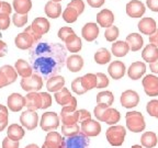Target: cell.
I'll return each instance as SVG.
<instances>
[{
  "label": "cell",
  "mask_w": 158,
  "mask_h": 148,
  "mask_svg": "<svg viewBox=\"0 0 158 148\" xmlns=\"http://www.w3.org/2000/svg\"><path fill=\"white\" fill-rule=\"evenodd\" d=\"M94 116L97 117V120L104 122L109 125H114L120 121V117H121L118 110L103 104H98L94 108Z\"/></svg>",
  "instance_id": "cell-1"
},
{
  "label": "cell",
  "mask_w": 158,
  "mask_h": 148,
  "mask_svg": "<svg viewBox=\"0 0 158 148\" xmlns=\"http://www.w3.org/2000/svg\"><path fill=\"white\" fill-rule=\"evenodd\" d=\"M125 118L126 126L133 133H139V132H143L145 130V120H144V116L142 115L141 112H127L125 115Z\"/></svg>",
  "instance_id": "cell-2"
},
{
  "label": "cell",
  "mask_w": 158,
  "mask_h": 148,
  "mask_svg": "<svg viewBox=\"0 0 158 148\" xmlns=\"http://www.w3.org/2000/svg\"><path fill=\"white\" fill-rule=\"evenodd\" d=\"M106 139L112 146H121L126 135L125 128L121 125H113L106 131Z\"/></svg>",
  "instance_id": "cell-3"
},
{
  "label": "cell",
  "mask_w": 158,
  "mask_h": 148,
  "mask_svg": "<svg viewBox=\"0 0 158 148\" xmlns=\"http://www.w3.org/2000/svg\"><path fill=\"white\" fill-rule=\"evenodd\" d=\"M41 128L45 132L55 131L59 126V117L55 112H46L41 118Z\"/></svg>",
  "instance_id": "cell-4"
},
{
  "label": "cell",
  "mask_w": 158,
  "mask_h": 148,
  "mask_svg": "<svg viewBox=\"0 0 158 148\" xmlns=\"http://www.w3.org/2000/svg\"><path fill=\"white\" fill-rule=\"evenodd\" d=\"M43 87L42 78L36 74H32L30 77H25L21 80V88L24 91H39Z\"/></svg>",
  "instance_id": "cell-5"
},
{
  "label": "cell",
  "mask_w": 158,
  "mask_h": 148,
  "mask_svg": "<svg viewBox=\"0 0 158 148\" xmlns=\"http://www.w3.org/2000/svg\"><path fill=\"white\" fill-rule=\"evenodd\" d=\"M42 148H66V143L60 134L52 131L46 135Z\"/></svg>",
  "instance_id": "cell-6"
},
{
  "label": "cell",
  "mask_w": 158,
  "mask_h": 148,
  "mask_svg": "<svg viewBox=\"0 0 158 148\" xmlns=\"http://www.w3.org/2000/svg\"><path fill=\"white\" fill-rule=\"evenodd\" d=\"M20 122L22 124V126H24L27 130L32 131L37 126L39 123V115L35 111H24L21 116H20Z\"/></svg>",
  "instance_id": "cell-7"
},
{
  "label": "cell",
  "mask_w": 158,
  "mask_h": 148,
  "mask_svg": "<svg viewBox=\"0 0 158 148\" xmlns=\"http://www.w3.org/2000/svg\"><path fill=\"white\" fill-rule=\"evenodd\" d=\"M144 91L147 96L156 97L158 96V78L154 75H147L143 79Z\"/></svg>",
  "instance_id": "cell-8"
},
{
  "label": "cell",
  "mask_w": 158,
  "mask_h": 148,
  "mask_svg": "<svg viewBox=\"0 0 158 148\" xmlns=\"http://www.w3.org/2000/svg\"><path fill=\"white\" fill-rule=\"evenodd\" d=\"M81 133H84L88 137H92V136H97L101 132V125L97 121H94L91 118L86 120L81 123V127H80Z\"/></svg>",
  "instance_id": "cell-9"
},
{
  "label": "cell",
  "mask_w": 158,
  "mask_h": 148,
  "mask_svg": "<svg viewBox=\"0 0 158 148\" xmlns=\"http://www.w3.org/2000/svg\"><path fill=\"white\" fill-rule=\"evenodd\" d=\"M126 13L131 18H141L145 13V6L139 0H132L126 5Z\"/></svg>",
  "instance_id": "cell-10"
},
{
  "label": "cell",
  "mask_w": 158,
  "mask_h": 148,
  "mask_svg": "<svg viewBox=\"0 0 158 148\" xmlns=\"http://www.w3.org/2000/svg\"><path fill=\"white\" fill-rule=\"evenodd\" d=\"M139 102V97L134 90H126L121 94V103L124 108L132 109L136 106Z\"/></svg>",
  "instance_id": "cell-11"
},
{
  "label": "cell",
  "mask_w": 158,
  "mask_h": 148,
  "mask_svg": "<svg viewBox=\"0 0 158 148\" xmlns=\"http://www.w3.org/2000/svg\"><path fill=\"white\" fill-rule=\"evenodd\" d=\"M55 100L56 102L59 104V105H69V104H73V103H76L77 100L75 97H73L70 94V92L68 91V89L67 88H62L59 91L55 92Z\"/></svg>",
  "instance_id": "cell-12"
},
{
  "label": "cell",
  "mask_w": 158,
  "mask_h": 148,
  "mask_svg": "<svg viewBox=\"0 0 158 148\" xmlns=\"http://www.w3.org/2000/svg\"><path fill=\"white\" fill-rule=\"evenodd\" d=\"M84 133H79L69 137L66 144V148H87L89 145V138Z\"/></svg>",
  "instance_id": "cell-13"
},
{
  "label": "cell",
  "mask_w": 158,
  "mask_h": 148,
  "mask_svg": "<svg viewBox=\"0 0 158 148\" xmlns=\"http://www.w3.org/2000/svg\"><path fill=\"white\" fill-rule=\"evenodd\" d=\"M25 106L30 111H36L42 106V98L41 94L37 93L36 91L30 92L25 97Z\"/></svg>",
  "instance_id": "cell-14"
},
{
  "label": "cell",
  "mask_w": 158,
  "mask_h": 148,
  "mask_svg": "<svg viewBox=\"0 0 158 148\" xmlns=\"http://www.w3.org/2000/svg\"><path fill=\"white\" fill-rule=\"evenodd\" d=\"M25 106V98L20 93H12L8 97V108L12 112H18Z\"/></svg>",
  "instance_id": "cell-15"
},
{
  "label": "cell",
  "mask_w": 158,
  "mask_h": 148,
  "mask_svg": "<svg viewBox=\"0 0 158 148\" xmlns=\"http://www.w3.org/2000/svg\"><path fill=\"white\" fill-rule=\"evenodd\" d=\"M97 22L102 27H112L114 22V14L111 10L103 9L97 14Z\"/></svg>",
  "instance_id": "cell-16"
},
{
  "label": "cell",
  "mask_w": 158,
  "mask_h": 148,
  "mask_svg": "<svg viewBox=\"0 0 158 148\" xmlns=\"http://www.w3.org/2000/svg\"><path fill=\"white\" fill-rule=\"evenodd\" d=\"M138 30L141 31V33L145 35H152L156 30V21L153 18H143V19L138 22Z\"/></svg>",
  "instance_id": "cell-17"
},
{
  "label": "cell",
  "mask_w": 158,
  "mask_h": 148,
  "mask_svg": "<svg viewBox=\"0 0 158 148\" xmlns=\"http://www.w3.org/2000/svg\"><path fill=\"white\" fill-rule=\"evenodd\" d=\"M145 72L146 65L143 62H135L130 66L127 70V75L132 80H137L145 74Z\"/></svg>",
  "instance_id": "cell-18"
},
{
  "label": "cell",
  "mask_w": 158,
  "mask_h": 148,
  "mask_svg": "<svg viewBox=\"0 0 158 148\" xmlns=\"http://www.w3.org/2000/svg\"><path fill=\"white\" fill-rule=\"evenodd\" d=\"M81 34L86 41L92 42L99 35V27L96 23H87L81 30Z\"/></svg>",
  "instance_id": "cell-19"
},
{
  "label": "cell",
  "mask_w": 158,
  "mask_h": 148,
  "mask_svg": "<svg viewBox=\"0 0 158 148\" xmlns=\"http://www.w3.org/2000/svg\"><path fill=\"white\" fill-rule=\"evenodd\" d=\"M108 72L110 74V76L113 79H115V80L121 79L125 74V65L122 62H120V60H114V62H112L110 64Z\"/></svg>",
  "instance_id": "cell-20"
},
{
  "label": "cell",
  "mask_w": 158,
  "mask_h": 148,
  "mask_svg": "<svg viewBox=\"0 0 158 148\" xmlns=\"http://www.w3.org/2000/svg\"><path fill=\"white\" fill-rule=\"evenodd\" d=\"M15 46L20 49H27L30 47L32 46L34 41L33 39L31 37V35L27 32H22L20 33V34L17 35L15 39Z\"/></svg>",
  "instance_id": "cell-21"
},
{
  "label": "cell",
  "mask_w": 158,
  "mask_h": 148,
  "mask_svg": "<svg viewBox=\"0 0 158 148\" xmlns=\"http://www.w3.org/2000/svg\"><path fill=\"white\" fill-rule=\"evenodd\" d=\"M66 65L67 68L73 72H80L81 68L84 67V59H82L81 56L79 55H72L69 56L66 60Z\"/></svg>",
  "instance_id": "cell-22"
},
{
  "label": "cell",
  "mask_w": 158,
  "mask_h": 148,
  "mask_svg": "<svg viewBox=\"0 0 158 148\" xmlns=\"http://www.w3.org/2000/svg\"><path fill=\"white\" fill-rule=\"evenodd\" d=\"M31 27H32V29L34 30L37 34L42 36L43 34L48 32L49 22H48V20L45 19V18H36L32 22Z\"/></svg>",
  "instance_id": "cell-23"
},
{
  "label": "cell",
  "mask_w": 158,
  "mask_h": 148,
  "mask_svg": "<svg viewBox=\"0 0 158 148\" xmlns=\"http://www.w3.org/2000/svg\"><path fill=\"white\" fill-rule=\"evenodd\" d=\"M65 79L62 76H53L47 80L46 88L49 92H57L62 88H64Z\"/></svg>",
  "instance_id": "cell-24"
},
{
  "label": "cell",
  "mask_w": 158,
  "mask_h": 148,
  "mask_svg": "<svg viewBox=\"0 0 158 148\" xmlns=\"http://www.w3.org/2000/svg\"><path fill=\"white\" fill-rule=\"evenodd\" d=\"M126 43L128 44V47L132 52H136V51H139L141 47L143 46L144 41L143 37L138 33H131L126 37Z\"/></svg>",
  "instance_id": "cell-25"
},
{
  "label": "cell",
  "mask_w": 158,
  "mask_h": 148,
  "mask_svg": "<svg viewBox=\"0 0 158 148\" xmlns=\"http://www.w3.org/2000/svg\"><path fill=\"white\" fill-rule=\"evenodd\" d=\"M45 13L48 18L52 19H56L59 15L62 14V6L59 2H55V1H48L45 5Z\"/></svg>",
  "instance_id": "cell-26"
},
{
  "label": "cell",
  "mask_w": 158,
  "mask_h": 148,
  "mask_svg": "<svg viewBox=\"0 0 158 148\" xmlns=\"http://www.w3.org/2000/svg\"><path fill=\"white\" fill-rule=\"evenodd\" d=\"M142 57L145 62L147 63H153L158 59V47L153 44H148L147 46L144 48L143 53H142Z\"/></svg>",
  "instance_id": "cell-27"
},
{
  "label": "cell",
  "mask_w": 158,
  "mask_h": 148,
  "mask_svg": "<svg viewBox=\"0 0 158 148\" xmlns=\"http://www.w3.org/2000/svg\"><path fill=\"white\" fill-rule=\"evenodd\" d=\"M66 48L68 49L70 53H77L81 49L82 43L80 37H78L76 34H72L68 39H66Z\"/></svg>",
  "instance_id": "cell-28"
},
{
  "label": "cell",
  "mask_w": 158,
  "mask_h": 148,
  "mask_svg": "<svg viewBox=\"0 0 158 148\" xmlns=\"http://www.w3.org/2000/svg\"><path fill=\"white\" fill-rule=\"evenodd\" d=\"M15 70H17L18 75L25 78V77H30L32 75V67L25 62L24 59H18L15 62Z\"/></svg>",
  "instance_id": "cell-29"
},
{
  "label": "cell",
  "mask_w": 158,
  "mask_h": 148,
  "mask_svg": "<svg viewBox=\"0 0 158 148\" xmlns=\"http://www.w3.org/2000/svg\"><path fill=\"white\" fill-rule=\"evenodd\" d=\"M8 137L10 139L15 142H19L20 139H22L23 136H24V130L18 124H11V125L8 127Z\"/></svg>",
  "instance_id": "cell-30"
},
{
  "label": "cell",
  "mask_w": 158,
  "mask_h": 148,
  "mask_svg": "<svg viewBox=\"0 0 158 148\" xmlns=\"http://www.w3.org/2000/svg\"><path fill=\"white\" fill-rule=\"evenodd\" d=\"M32 8V1L31 0H13V9L15 12L20 14H27Z\"/></svg>",
  "instance_id": "cell-31"
},
{
  "label": "cell",
  "mask_w": 158,
  "mask_h": 148,
  "mask_svg": "<svg viewBox=\"0 0 158 148\" xmlns=\"http://www.w3.org/2000/svg\"><path fill=\"white\" fill-rule=\"evenodd\" d=\"M128 51H130L128 44L126 42H123V41H118L114 44H112V53L116 57L125 56L128 53Z\"/></svg>",
  "instance_id": "cell-32"
},
{
  "label": "cell",
  "mask_w": 158,
  "mask_h": 148,
  "mask_svg": "<svg viewBox=\"0 0 158 148\" xmlns=\"http://www.w3.org/2000/svg\"><path fill=\"white\" fill-rule=\"evenodd\" d=\"M63 124H75L78 122L79 118V112L78 111H67L62 109V113H60Z\"/></svg>",
  "instance_id": "cell-33"
},
{
  "label": "cell",
  "mask_w": 158,
  "mask_h": 148,
  "mask_svg": "<svg viewBox=\"0 0 158 148\" xmlns=\"http://www.w3.org/2000/svg\"><path fill=\"white\" fill-rule=\"evenodd\" d=\"M141 143L145 148H153L157 145V136L154 132H146L142 135Z\"/></svg>",
  "instance_id": "cell-34"
},
{
  "label": "cell",
  "mask_w": 158,
  "mask_h": 148,
  "mask_svg": "<svg viewBox=\"0 0 158 148\" xmlns=\"http://www.w3.org/2000/svg\"><path fill=\"white\" fill-rule=\"evenodd\" d=\"M114 97L111 91H101L97 94V103L103 104L106 106H111L113 103Z\"/></svg>",
  "instance_id": "cell-35"
},
{
  "label": "cell",
  "mask_w": 158,
  "mask_h": 148,
  "mask_svg": "<svg viewBox=\"0 0 158 148\" xmlns=\"http://www.w3.org/2000/svg\"><path fill=\"white\" fill-rule=\"evenodd\" d=\"M94 60H96L97 64H100V65L106 64V63H109L111 60V53L109 52L106 48H100L94 54Z\"/></svg>",
  "instance_id": "cell-36"
},
{
  "label": "cell",
  "mask_w": 158,
  "mask_h": 148,
  "mask_svg": "<svg viewBox=\"0 0 158 148\" xmlns=\"http://www.w3.org/2000/svg\"><path fill=\"white\" fill-rule=\"evenodd\" d=\"M78 15H79V12L74 7L67 5V8L64 10V12H63V19H64L65 22L73 23L78 19Z\"/></svg>",
  "instance_id": "cell-37"
},
{
  "label": "cell",
  "mask_w": 158,
  "mask_h": 148,
  "mask_svg": "<svg viewBox=\"0 0 158 148\" xmlns=\"http://www.w3.org/2000/svg\"><path fill=\"white\" fill-rule=\"evenodd\" d=\"M81 84L87 91L96 88L97 87V76L94 74L85 75V76L81 77Z\"/></svg>",
  "instance_id": "cell-38"
},
{
  "label": "cell",
  "mask_w": 158,
  "mask_h": 148,
  "mask_svg": "<svg viewBox=\"0 0 158 148\" xmlns=\"http://www.w3.org/2000/svg\"><path fill=\"white\" fill-rule=\"evenodd\" d=\"M80 133L79 126L77 123L75 124H63L62 126V134L66 137H72Z\"/></svg>",
  "instance_id": "cell-39"
},
{
  "label": "cell",
  "mask_w": 158,
  "mask_h": 148,
  "mask_svg": "<svg viewBox=\"0 0 158 148\" xmlns=\"http://www.w3.org/2000/svg\"><path fill=\"white\" fill-rule=\"evenodd\" d=\"M0 70L6 75V77L8 78V80H9L10 84H12V82H15V80H17L18 72L13 67L9 66V65H5V66L0 67Z\"/></svg>",
  "instance_id": "cell-40"
},
{
  "label": "cell",
  "mask_w": 158,
  "mask_h": 148,
  "mask_svg": "<svg viewBox=\"0 0 158 148\" xmlns=\"http://www.w3.org/2000/svg\"><path fill=\"white\" fill-rule=\"evenodd\" d=\"M8 125V108L0 104V132H2Z\"/></svg>",
  "instance_id": "cell-41"
},
{
  "label": "cell",
  "mask_w": 158,
  "mask_h": 148,
  "mask_svg": "<svg viewBox=\"0 0 158 148\" xmlns=\"http://www.w3.org/2000/svg\"><path fill=\"white\" fill-rule=\"evenodd\" d=\"M118 29L116 27H106V32H104V37L108 42H113L118 39Z\"/></svg>",
  "instance_id": "cell-42"
},
{
  "label": "cell",
  "mask_w": 158,
  "mask_h": 148,
  "mask_svg": "<svg viewBox=\"0 0 158 148\" xmlns=\"http://www.w3.org/2000/svg\"><path fill=\"white\" fill-rule=\"evenodd\" d=\"M72 90L77 94H84L85 92H87V90L84 88V86L81 84V77L76 78L72 82Z\"/></svg>",
  "instance_id": "cell-43"
},
{
  "label": "cell",
  "mask_w": 158,
  "mask_h": 148,
  "mask_svg": "<svg viewBox=\"0 0 158 148\" xmlns=\"http://www.w3.org/2000/svg\"><path fill=\"white\" fill-rule=\"evenodd\" d=\"M146 110L151 116L158 118V100H152L148 102L146 105Z\"/></svg>",
  "instance_id": "cell-44"
},
{
  "label": "cell",
  "mask_w": 158,
  "mask_h": 148,
  "mask_svg": "<svg viewBox=\"0 0 158 148\" xmlns=\"http://www.w3.org/2000/svg\"><path fill=\"white\" fill-rule=\"evenodd\" d=\"M12 20L15 27H24L27 22V14H20V13L15 12L12 17Z\"/></svg>",
  "instance_id": "cell-45"
},
{
  "label": "cell",
  "mask_w": 158,
  "mask_h": 148,
  "mask_svg": "<svg viewBox=\"0 0 158 148\" xmlns=\"http://www.w3.org/2000/svg\"><path fill=\"white\" fill-rule=\"evenodd\" d=\"M96 76H97V87L96 88L101 89V88H106V87L109 86V79L106 75L102 74V72H98Z\"/></svg>",
  "instance_id": "cell-46"
},
{
  "label": "cell",
  "mask_w": 158,
  "mask_h": 148,
  "mask_svg": "<svg viewBox=\"0 0 158 148\" xmlns=\"http://www.w3.org/2000/svg\"><path fill=\"white\" fill-rule=\"evenodd\" d=\"M74 31H73V29L72 27H62V29H59V31H58V37L60 39H62L63 42H66V39H68L69 36L72 34H74Z\"/></svg>",
  "instance_id": "cell-47"
},
{
  "label": "cell",
  "mask_w": 158,
  "mask_h": 148,
  "mask_svg": "<svg viewBox=\"0 0 158 148\" xmlns=\"http://www.w3.org/2000/svg\"><path fill=\"white\" fill-rule=\"evenodd\" d=\"M41 98H42V106L41 109H47L52 104V97L49 96L47 92H41Z\"/></svg>",
  "instance_id": "cell-48"
},
{
  "label": "cell",
  "mask_w": 158,
  "mask_h": 148,
  "mask_svg": "<svg viewBox=\"0 0 158 148\" xmlns=\"http://www.w3.org/2000/svg\"><path fill=\"white\" fill-rule=\"evenodd\" d=\"M10 27V18L7 13H0V30H7Z\"/></svg>",
  "instance_id": "cell-49"
},
{
  "label": "cell",
  "mask_w": 158,
  "mask_h": 148,
  "mask_svg": "<svg viewBox=\"0 0 158 148\" xmlns=\"http://www.w3.org/2000/svg\"><path fill=\"white\" fill-rule=\"evenodd\" d=\"M68 5L72 6V7H74L75 9H76L77 11L79 12V14H81V13L84 12L85 3H84V1H82V0H72Z\"/></svg>",
  "instance_id": "cell-50"
},
{
  "label": "cell",
  "mask_w": 158,
  "mask_h": 148,
  "mask_svg": "<svg viewBox=\"0 0 158 148\" xmlns=\"http://www.w3.org/2000/svg\"><path fill=\"white\" fill-rule=\"evenodd\" d=\"M2 148H19V142L12 141L9 137H6L2 141Z\"/></svg>",
  "instance_id": "cell-51"
},
{
  "label": "cell",
  "mask_w": 158,
  "mask_h": 148,
  "mask_svg": "<svg viewBox=\"0 0 158 148\" xmlns=\"http://www.w3.org/2000/svg\"><path fill=\"white\" fill-rule=\"evenodd\" d=\"M78 112H79V118H78L79 123H82V122L86 121V120L91 118V114L89 113L87 110H79Z\"/></svg>",
  "instance_id": "cell-52"
},
{
  "label": "cell",
  "mask_w": 158,
  "mask_h": 148,
  "mask_svg": "<svg viewBox=\"0 0 158 148\" xmlns=\"http://www.w3.org/2000/svg\"><path fill=\"white\" fill-rule=\"evenodd\" d=\"M24 32H27V33H29L30 35H31V37L33 39V41H34V43L35 42H37V41H40V39H41V35H39L36 32H35L34 30L32 29V27H27V29L24 30Z\"/></svg>",
  "instance_id": "cell-53"
},
{
  "label": "cell",
  "mask_w": 158,
  "mask_h": 148,
  "mask_svg": "<svg viewBox=\"0 0 158 148\" xmlns=\"http://www.w3.org/2000/svg\"><path fill=\"white\" fill-rule=\"evenodd\" d=\"M146 5L152 11L158 12V0H146Z\"/></svg>",
  "instance_id": "cell-54"
},
{
  "label": "cell",
  "mask_w": 158,
  "mask_h": 148,
  "mask_svg": "<svg viewBox=\"0 0 158 148\" xmlns=\"http://www.w3.org/2000/svg\"><path fill=\"white\" fill-rule=\"evenodd\" d=\"M12 11L11 9V6L9 5L8 2H1V6H0V13H7V14H10Z\"/></svg>",
  "instance_id": "cell-55"
},
{
  "label": "cell",
  "mask_w": 158,
  "mask_h": 148,
  "mask_svg": "<svg viewBox=\"0 0 158 148\" xmlns=\"http://www.w3.org/2000/svg\"><path fill=\"white\" fill-rule=\"evenodd\" d=\"M87 2L92 8H100L103 6L104 0H87Z\"/></svg>",
  "instance_id": "cell-56"
},
{
  "label": "cell",
  "mask_w": 158,
  "mask_h": 148,
  "mask_svg": "<svg viewBox=\"0 0 158 148\" xmlns=\"http://www.w3.org/2000/svg\"><path fill=\"white\" fill-rule=\"evenodd\" d=\"M8 84H10L9 80H8V78L6 77V75L0 70V88H3V87L8 86Z\"/></svg>",
  "instance_id": "cell-57"
},
{
  "label": "cell",
  "mask_w": 158,
  "mask_h": 148,
  "mask_svg": "<svg viewBox=\"0 0 158 148\" xmlns=\"http://www.w3.org/2000/svg\"><path fill=\"white\" fill-rule=\"evenodd\" d=\"M149 43L158 47V30H156L153 34L149 35Z\"/></svg>",
  "instance_id": "cell-58"
},
{
  "label": "cell",
  "mask_w": 158,
  "mask_h": 148,
  "mask_svg": "<svg viewBox=\"0 0 158 148\" xmlns=\"http://www.w3.org/2000/svg\"><path fill=\"white\" fill-rule=\"evenodd\" d=\"M8 53V46L5 42H2L1 39H0V57H3L6 56Z\"/></svg>",
  "instance_id": "cell-59"
},
{
  "label": "cell",
  "mask_w": 158,
  "mask_h": 148,
  "mask_svg": "<svg viewBox=\"0 0 158 148\" xmlns=\"http://www.w3.org/2000/svg\"><path fill=\"white\" fill-rule=\"evenodd\" d=\"M149 68L154 74H158V59L153 63H149Z\"/></svg>",
  "instance_id": "cell-60"
},
{
  "label": "cell",
  "mask_w": 158,
  "mask_h": 148,
  "mask_svg": "<svg viewBox=\"0 0 158 148\" xmlns=\"http://www.w3.org/2000/svg\"><path fill=\"white\" fill-rule=\"evenodd\" d=\"M25 148H39V146L35 145V144H30V145H27Z\"/></svg>",
  "instance_id": "cell-61"
},
{
  "label": "cell",
  "mask_w": 158,
  "mask_h": 148,
  "mask_svg": "<svg viewBox=\"0 0 158 148\" xmlns=\"http://www.w3.org/2000/svg\"><path fill=\"white\" fill-rule=\"evenodd\" d=\"M132 148H143V147L139 145H134V146H132Z\"/></svg>",
  "instance_id": "cell-62"
},
{
  "label": "cell",
  "mask_w": 158,
  "mask_h": 148,
  "mask_svg": "<svg viewBox=\"0 0 158 148\" xmlns=\"http://www.w3.org/2000/svg\"><path fill=\"white\" fill-rule=\"evenodd\" d=\"M53 1H55V2H59L60 0H53Z\"/></svg>",
  "instance_id": "cell-63"
},
{
  "label": "cell",
  "mask_w": 158,
  "mask_h": 148,
  "mask_svg": "<svg viewBox=\"0 0 158 148\" xmlns=\"http://www.w3.org/2000/svg\"><path fill=\"white\" fill-rule=\"evenodd\" d=\"M0 6H1V2H0Z\"/></svg>",
  "instance_id": "cell-64"
}]
</instances>
